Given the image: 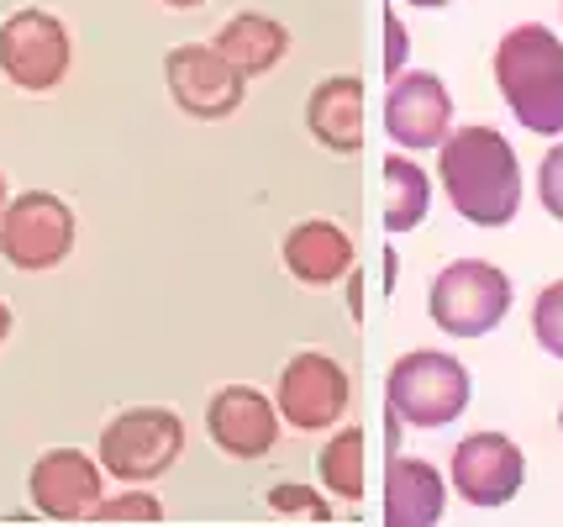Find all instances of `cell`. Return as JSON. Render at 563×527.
<instances>
[{"instance_id": "cell-1", "label": "cell", "mask_w": 563, "mask_h": 527, "mask_svg": "<svg viewBox=\"0 0 563 527\" xmlns=\"http://www.w3.org/2000/svg\"><path fill=\"white\" fill-rule=\"evenodd\" d=\"M438 179L453 211L474 227H506L521 211V164L495 127H448L438 143Z\"/></svg>"}, {"instance_id": "cell-2", "label": "cell", "mask_w": 563, "mask_h": 527, "mask_svg": "<svg viewBox=\"0 0 563 527\" xmlns=\"http://www.w3.org/2000/svg\"><path fill=\"white\" fill-rule=\"evenodd\" d=\"M495 85L511 117L538 138H563V43L559 32L521 22L495 48Z\"/></svg>"}, {"instance_id": "cell-3", "label": "cell", "mask_w": 563, "mask_h": 527, "mask_svg": "<svg viewBox=\"0 0 563 527\" xmlns=\"http://www.w3.org/2000/svg\"><path fill=\"white\" fill-rule=\"evenodd\" d=\"M468 396H474L468 370L442 349L400 353V359L390 364V375H385L390 417H400V427H417V432L453 427L468 411Z\"/></svg>"}, {"instance_id": "cell-4", "label": "cell", "mask_w": 563, "mask_h": 527, "mask_svg": "<svg viewBox=\"0 0 563 527\" xmlns=\"http://www.w3.org/2000/svg\"><path fill=\"white\" fill-rule=\"evenodd\" d=\"M179 453H185V417L169 406H132L100 427L96 443L100 470L122 485H147L169 475Z\"/></svg>"}, {"instance_id": "cell-5", "label": "cell", "mask_w": 563, "mask_h": 527, "mask_svg": "<svg viewBox=\"0 0 563 527\" xmlns=\"http://www.w3.org/2000/svg\"><path fill=\"white\" fill-rule=\"evenodd\" d=\"M427 311L448 338H485L511 311V275L485 259H453L427 290Z\"/></svg>"}, {"instance_id": "cell-6", "label": "cell", "mask_w": 563, "mask_h": 527, "mask_svg": "<svg viewBox=\"0 0 563 527\" xmlns=\"http://www.w3.org/2000/svg\"><path fill=\"white\" fill-rule=\"evenodd\" d=\"M69 64H74L69 26L58 22L53 11L22 6V11H11L0 22V75L11 79L16 90H26V96L58 90Z\"/></svg>"}, {"instance_id": "cell-7", "label": "cell", "mask_w": 563, "mask_h": 527, "mask_svg": "<svg viewBox=\"0 0 563 527\" xmlns=\"http://www.w3.org/2000/svg\"><path fill=\"white\" fill-rule=\"evenodd\" d=\"M74 238H79V222L69 201L53 190H26L0 211V253L16 270H58L74 253Z\"/></svg>"}, {"instance_id": "cell-8", "label": "cell", "mask_w": 563, "mask_h": 527, "mask_svg": "<svg viewBox=\"0 0 563 527\" xmlns=\"http://www.w3.org/2000/svg\"><path fill=\"white\" fill-rule=\"evenodd\" d=\"M274 406H279V422H290L295 432H332L353 406V380L332 353L306 349L279 370Z\"/></svg>"}, {"instance_id": "cell-9", "label": "cell", "mask_w": 563, "mask_h": 527, "mask_svg": "<svg viewBox=\"0 0 563 527\" xmlns=\"http://www.w3.org/2000/svg\"><path fill=\"white\" fill-rule=\"evenodd\" d=\"M164 79H169L174 106L196 122H227L247 96V75L217 43H179L164 58Z\"/></svg>"}, {"instance_id": "cell-10", "label": "cell", "mask_w": 563, "mask_h": 527, "mask_svg": "<svg viewBox=\"0 0 563 527\" xmlns=\"http://www.w3.org/2000/svg\"><path fill=\"white\" fill-rule=\"evenodd\" d=\"M26 491H32V506L53 523H96V506L106 496V470H100V459L79 449H48L32 464Z\"/></svg>"}, {"instance_id": "cell-11", "label": "cell", "mask_w": 563, "mask_h": 527, "mask_svg": "<svg viewBox=\"0 0 563 527\" xmlns=\"http://www.w3.org/2000/svg\"><path fill=\"white\" fill-rule=\"evenodd\" d=\"M453 127V96L432 69H400L390 79V96H385V132H390L395 149L406 153H427L438 149Z\"/></svg>"}, {"instance_id": "cell-12", "label": "cell", "mask_w": 563, "mask_h": 527, "mask_svg": "<svg viewBox=\"0 0 563 527\" xmlns=\"http://www.w3.org/2000/svg\"><path fill=\"white\" fill-rule=\"evenodd\" d=\"M448 480L453 491L464 496L468 506H506L516 502L521 480H527V459L506 432H468L464 443L453 449V464H448Z\"/></svg>"}, {"instance_id": "cell-13", "label": "cell", "mask_w": 563, "mask_h": 527, "mask_svg": "<svg viewBox=\"0 0 563 527\" xmlns=\"http://www.w3.org/2000/svg\"><path fill=\"white\" fill-rule=\"evenodd\" d=\"M206 427H211V443L232 459H269L279 443V406L253 391V385H221L211 406H206Z\"/></svg>"}, {"instance_id": "cell-14", "label": "cell", "mask_w": 563, "mask_h": 527, "mask_svg": "<svg viewBox=\"0 0 563 527\" xmlns=\"http://www.w3.org/2000/svg\"><path fill=\"white\" fill-rule=\"evenodd\" d=\"M306 127L321 149L358 153L364 149V79L358 75H327L306 96Z\"/></svg>"}, {"instance_id": "cell-15", "label": "cell", "mask_w": 563, "mask_h": 527, "mask_svg": "<svg viewBox=\"0 0 563 527\" xmlns=\"http://www.w3.org/2000/svg\"><path fill=\"white\" fill-rule=\"evenodd\" d=\"M279 259L300 285H338L343 275H353V238L327 217L295 222L279 243Z\"/></svg>"}, {"instance_id": "cell-16", "label": "cell", "mask_w": 563, "mask_h": 527, "mask_svg": "<svg viewBox=\"0 0 563 527\" xmlns=\"http://www.w3.org/2000/svg\"><path fill=\"white\" fill-rule=\"evenodd\" d=\"M442 506H448V480L438 475V464L390 453V470H385V527H432L442 523Z\"/></svg>"}, {"instance_id": "cell-17", "label": "cell", "mask_w": 563, "mask_h": 527, "mask_svg": "<svg viewBox=\"0 0 563 527\" xmlns=\"http://www.w3.org/2000/svg\"><path fill=\"white\" fill-rule=\"evenodd\" d=\"M217 48L227 53L247 79H258L290 53V26L264 17V11H238V17L217 32Z\"/></svg>"}, {"instance_id": "cell-18", "label": "cell", "mask_w": 563, "mask_h": 527, "mask_svg": "<svg viewBox=\"0 0 563 527\" xmlns=\"http://www.w3.org/2000/svg\"><path fill=\"white\" fill-rule=\"evenodd\" d=\"M432 211V179L406 149L385 158V227L390 232H417Z\"/></svg>"}, {"instance_id": "cell-19", "label": "cell", "mask_w": 563, "mask_h": 527, "mask_svg": "<svg viewBox=\"0 0 563 527\" xmlns=\"http://www.w3.org/2000/svg\"><path fill=\"white\" fill-rule=\"evenodd\" d=\"M364 453H368L364 427H343V432H332V438L321 443V453H317L321 491H327V496H338V502H347V506L364 502V491H368Z\"/></svg>"}, {"instance_id": "cell-20", "label": "cell", "mask_w": 563, "mask_h": 527, "mask_svg": "<svg viewBox=\"0 0 563 527\" xmlns=\"http://www.w3.org/2000/svg\"><path fill=\"white\" fill-rule=\"evenodd\" d=\"M96 523H164V502L143 485H122L117 496H100Z\"/></svg>"}, {"instance_id": "cell-21", "label": "cell", "mask_w": 563, "mask_h": 527, "mask_svg": "<svg viewBox=\"0 0 563 527\" xmlns=\"http://www.w3.org/2000/svg\"><path fill=\"white\" fill-rule=\"evenodd\" d=\"M269 512L279 517H306V523H332V496L311 491V485H269Z\"/></svg>"}, {"instance_id": "cell-22", "label": "cell", "mask_w": 563, "mask_h": 527, "mask_svg": "<svg viewBox=\"0 0 563 527\" xmlns=\"http://www.w3.org/2000/svg\"><path fill=\"white\" fill-rule=\"evenodd\" d=\"M532 332H538V343L553 353V359H563V279H553V285H542L538 290Z\"/></svg>"}, {"instance_id": "cell-23", "label": "cell", "mask_w": 563, "mask_h": 527, "mask_svg": "<svg viewBox=\"0 0 563 527\" xmlns=\"http://www.w3.org/2000/svg\"><path fill=\"white\" fill-rule=\"evenodd\" d=\"M538 201L548 217H559L563 222V143L542 153V169H538Z\"/></svg>"}, {"instance_id": "cell-24", "label": "cell", "mask_w": 563, "mask_h": 527, "mask_svg": "<svg viewBox=\"0 0 563 527\" xmlns=\"http://www.w3.org/2000/svg\"><path fill=\"white\" fill-rule=\"evenodd\" d=\"M406 58H411V37H406V22L395 17V11H385V75H400L406 69Z\"/></svg>"}, {"instance_id": "cell-25", "label": "cell", "mask_w": 563, "mask_h": 527, "mask_svg": "<svg viewBox=\"0 0 563 527\" xmlns=\"http://www.w3.org/2000/svg\"><path fill=\"white\" fill-rule=\"evenodd\" d=\"M5 332H11V306H5V296H0V343H5Z\"/></svg>"}, {"instance_id": "cell-26", "label": "cell", "mask_w": 563, "mask_h": 527, "mask_svg": "<svg viewBox=\"0 0 563 527\" xmlns=\"http://www.w3.org/2000/svg\"><path fill=\"white\" fill-rule=\"evenodd\" d=\"M169 11H196V6H206V0H164Z\"/></svg>"}, {"instance_id": "cell-27", "label": "cell", "mask_w": 563, "mask_h": 527, "mask_svg": "<svg viewBox=\"0 0 563 527\" xmlns=\"http://www.w3.org/2000/svg\"><path fill=\"white\" fill-rule=\"evenodd\" d=\"M406 6H421V11H438V6H448V0H406Z\"/></svg>"}, {"instance_id": "cell-28", "label": "cell", "mask_w": 563, "mask_h": 527, "mask_svg": "<svg viewBox=\"0 0 563 527\" xmlns=\"http://www.w3.org/2000/svg\"><path fill=\"white\" fill-rule=\"evenodd\" d=\"M0 211H5V175H0Z\"/></svg>"}, {"instance_id": "cell-29", "label": "cell", "mask_w": 563, "mask_h": 527, "mask_svg": "<svg viewBox=\"0 0 563 527\" xmlns=\"http://www.w3.org/2000/svg\"><path fill=\"white\" fill-rule=\"evenodd\" d=\"M559 432H563V411H559Z\"/></svg>"}]
</instances>
